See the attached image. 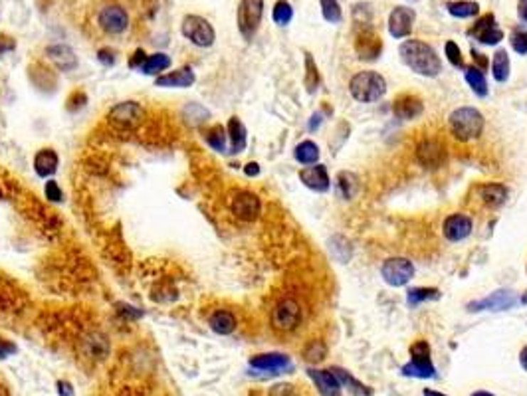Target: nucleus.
<instances>
[{"label": "nucleus", "mask_w": 527, "mask_h": 396, "mask_svg": "<svg viewBox=\"0 0 527 396\" xmlns=\"http://www.w3.org/2000/svg\"><path fill=\"white\" fill-rule=\"evenodd\" d=\"M470 396H496V395H491V392H488V390H478V392H474V395Z\"/></svg>", "instance_id": "56"}, {"label": "nucleus", "mask_w": 527, "mask_h": 396, "mask_svg": "<svg viewBox=\"0 0 527 396\" xmlns=\"http://www.w3.org/2000/svg\"><path fill=\"white\" fill-rule=\"evenodd\" d=\"M321 14H324V18L327 20V22H331V24H337V22H341L343 18L341 6H339L337 0H321Z\"/></svg>", "instance_id": "41"}, {"label": "nucleus", "mask_w": 527, "mask_h": 396, "mask_svg": "<svg viewBox=\"0 0 527 396\" xmlns=\"http://www.w3.org/2000/svg\"><path fill=\"white\" fill-rule=\"evenodd\" d=\"M307 377L314 380L315 388L321 396H341V382L335 378L331 370L307 369Z\"/></svg>", "instance_id": "22"}, {"label": "nucleus", "mask_w": 527, "mask_h": 396, "mask_svg": "<svg viewBox=\"0 0 527 396\" xmlns=\"http://www.w3.org/2000/svg\"><path fill=\"white\" fill-rule=\"evenodd\" d=\"M440 299V289L438 287H412L408 289L407 304L408 307H416L422 301H436Z\"/></svg>", "instance_id": "35"}, {"label": "nucleus", "mask_w": 527, "mask_h": 396, "mask_svg": "<svg viewBox=\"0 0 527 396\" xmlns=\"http://www.w3.org/2000/svg\"><path fill=\"white\" fill-rule=\"evenodd\" d=\"M472 228H474L472 218L462 212H454L442 222V234L448 242H462L470 236Z\"/></svg>", "instance_id": "16"}, {"label": "nucleus", "mask_w": 527, "mask_h": 396, "mask_svg": "<svg viewBox=\"0 0 527 396\" xmlns=\"http://www.w3.org/2000/svg\"><path fill=\"white\" fill-rule=\"evenodd\" d=\"M446 9L454 18H474L480 14V4L474 0H454L446 4Z\"/></svg>", "instance_id": "33"}, {"label": "nucleus", "mask_w": 527, "mask_h": 396, "mask_svg": "<svg viewBox=\"0 0 527 396\" xmlns=\"http://www.w3.org/2000/svg\"><path fill=\"white\" fill-rule=\"evenodd\" d=\"M299 181L304 183V186H307L309 191L314 193H327L329 186H331V178H329V173L324 165L315 163V165L304 166L299 171Z\"/></svg>", "instance_id": "17"}, {"label": "nucleus", "mask_w": 527, "mask_h": 396, "mask_svg": "<svg viewBox=\"0 0 527 396\" xmlns=\"http://www.w3.org/2000/svg\"><path fill=\"white\" fill-rule=\"evenodd\" d=\"M230 212L238 220L254 222L262 212V203H260L258 194L250 193V191L234 193L230 198Z\"/></svg>", "instance_id": "10"}, {"label": "nucleus", "mask_w": 527, "mask_h": 396, "mask_svg": "<svg viewBox=\"0 0 527 396\" xmlns=\"http://www.w3.org/2000/svg\"><path fill=\"white\" fill-rule=\"evenodd\" d=\"M327 355V347H325L324 341H309L304 347V359L307 363H321Z\"/></svg>", "instance_id": "40"}, {"label": "nucleus", "mask_w": 527, "mask_h": 396, "mask_svg": "<svg viewBox=\"0 0 527 396\" xmlns=\"http://www.w3.org/2000/svg\"><path fill=\"white\" fill-rule=\"evenodd\" d=\"M58 392H60V396H74L70 382H58Z\"/></svg>", "instance_id": "49"}, {"label": "nucleus", "mask_w": 527, "mask_h": 396, "mask_svg": "<svg viewBox=\"0 0 527 396\" xmlns=\"http://www.w3.org/2000/svg\"><path fill=\"white\" fill-rule=\"evenodd\" d=\"M181 34L196 48H211L216 40L213 24L198 14H186L181 22Z\"/></svg>", "instance_id": "5"}, {"label": "nucleus", "mask_w": 527, "mask_h": 396, "mask_svg": "<svg viewBox=\"0 0 527 396\" xmlns=\"http://www.w3.org/2000/svg\"><path fill=\"white\" fill-rule=\"evenodd\" d=\"M444 52H446V58H448V62H450V64L456 65V68H460V70H464L462 50H460V46H458L456 42L448 40V42L444 44Z\"/></svg>", "instance_id": "43"}, {"label": "nucleus", "mask_w": 527, "mask_h": 396, "mask_svg": "<svg viewBox=\"0 0 527 396\" xmlns=\"http://www.w3.org/2000/svg\"><path fill=\"white\" fill-rule=\"evenodd\" d=\"M405 377L412 378H432L436 377V369L430 359V345L420 339V341L412 343L410 347V360L400 369Z\"/></svg>", "instance_id": "6"}, {"label": "nucleus", "mask_w": 527, "mask_h": 396, "mask_svg": "<svg viewBox=\"0 0 527 396\" xmlns=\"http://www.w3.org/2000/svg\"><path fill=\"white\" fill-rule=\"evenodd\" d=\"M511 74V64H509V55L506 50H498L491 60V75L498 83H506Z\"/></svg>", "instance_id": "31"}, {"label": "nucleus", "mask_w": 527, "mask_h": 396, "mask_svg": "<svg viewBox=\"0 0 527 396\" xmlns=\"http://www.w3.org/2000/svg\"><path fill=\"white\" fill-rule=\"evenodd\" d=\"M173 64V60L169 58V54L165 52H155V54H151L145 58V62L143 65L139 68V72L145 75H163L171 68Z\"/></svg>", "instance_id": "29"}, {"label": "nucleus", "mask_w": 527, "mask_h": 396, "mask_svg": "<svg viewBox=\"0 0 527 396\" xmlns=\"http://www.w3.org/2000/svg\"><path fill=\"white\" fill-rule=\"evenodd\" d=\"M519 18L527 24V0H519Z\"/></svg>", "instance_id": "52"}, {"label": "nucleus", "mask_w": 527, "mask_h": 396, "mask_svg": "<svg viewBox=\"0 0 527 396\" xmlns=\"http://www.w3.org/2000/svg\"><path fill=\"white\" fill-rule=\"evenodd\" d=\"M319 123H321V115H319V113H314V115H312V121H309V131L317 129Z\"/></svg>", "instance_id": "54"}, {"label": "nucleus", "mask_w": 527, "mask_h": 396, "mask_svg": "<svg viewBox=\"0 0 527 396\" xmlns=\"http://www.w3.org/2000/svg\"><path fill=\"white\" fill-rule=\"evenodd\" d=\"M294 18V9L287 0H277L272 9V20L276 22L277 26H287Z\"/></svg>", "instance_id": "38"}, {"label": "nucleus", "mask_w": 527, "mask_h": 396, "mask_svg": "<svg viewBox=\"0 0 527 396\" xmlns=\"http://www.w3.org/2000/svg\"><path fill=\"white\" fill-rule=\"evenodd\" d=\"M329 370H331L333 375H335V378H337V380L341 382V387H343V385H347V387H351V390L359 392V395H363V396L371 395L369 388L365 387V385H361L359 380H357L355 377H351V375H349V373H347L345 369H337V367H333V369H329Z\"/></svg>", "instance_id": "39"}, {"label": "nucleus", "mask_w": 527, "mask_h": 396, "mask_svg": "<svg viewBox=\"0 0 527 396\" xmlns=\"http://www.w3.org/2000/svg\"><path fill=\"white\" fill-rule=\"evenodd\" d=\"M519 365H521V369L527 373V345L521 349V353H519Z\"/></svg>", "instance_id": "53"}, {"label": "nucleus", "mask_w": 527, "mask_h": 396, "mask_svg": "<svg viewBox=\"0 0 527 396\" xmlns=\"http://www.w3.org/2000/svg\"><path fill=\"white\" fill-rule=\"evenodd\" d=\"M97 58H100V62H102L103 65L115 64V52L110 50V48H102V50L97 52Z\"/></svg>", "instance_id": "46"}, {"label": "nucleus", "mask_w": 527, "mask_h": 396, "mask_svg": "<svg viewBox=\"0 0 527 396\" xmlns=\"http://www.w3.org/2000/svg\"><path fill=\"white\" fill-rule=\"evenodd\" d=\"M204 141L206 145L216 151V153H226V145H228V133L226 127L222 125H213L211 129L204 131Z\"/></svg>", "instance_id": "34"}, {"label": "nucleus", "mask_w": 527, "mask_h": 396, "mask_svg": "<svg viewBox=\"0 0 527 396\" xmlns=\"http://www.w3.org/2000/svg\"><path fill=\"white\" fill-rule=\"evenodd\" d=\"M44 194H46V198L50 203H62V198H64V194H62V188L60 185L52 181V178H48L46 186H44Z\"/></svg>", "instance_id": "44"}, {"label": "nucleus", "mask_w": 527, "mask_h": 396, "mask_svg": "<svg viewBox=\"0 0 527 396\" xmlns=\"http://www.w3.org/2000/svg\"><path fill=\"white\" fill-rule=\"evenodd\" d=\"M14 353H16V345L9 341V339H2L0 337V360L9 359L10 355H14Z\"/></svg>", "instance_id": "45"}, {"label": "nucleus", "mask_w": 527, "mask_h": 396, "mask_svg": "<svg viewBox=\"0 0 527 396\" xmlns=\"http://www.w3.org/2000/svg\"><path fill=\"white\" fill-rule=\"evenodd\" d=\"M484 115H481L480 109L476 107H458L454 109L450 115H448V127H450V133L454 135V139L462 141V143H468V141H474L478 139L484 133Z\"/></svg>", "instance_id": "2"}, {"label": "nucleus", "mask_w": 527, "mask_h": 396, "mask_svg": "<svg viewBox=\"0 0 527 396\" xmlns=\"http://www.w3.org/2000/svg\"><path fill=\"white\" fill-rule=\"evenodd\" d=\"M97 26L110 36H119L129 28V12L121 4H107L97 14Z\"/></svg>", "instance_id": "9"}, {"label": "nucleus", "mask_w": 527, "mask_h": 396, "mask_svg": "<svg viewBox=\"0 0 527 396\" xmlns=\"http://www.w3.org/2000/svg\"><path fill=\"white\" fill-rule=\"evenodd\" d=\"M107 119L117 129H133L143 119V107L137 102H121L115 107H111Z\"/></svg>", "instance_id": "12"}, {"label": "nucleus", "mask_w": 527, "mask_h": 396, "mask_svg": "<svg viewBox=\"0 0 527 396\" xmlns=\"http://www.w3.org/2000/svg\"><path fill=\"white\" fill-rule=\"evenodd\" d=\"M509 44L513 48V52H518L519 55L527 54V30L526 28H513L511 38H509Z\"/></svg>", "instance_id": "42"}, {"label": "nucleus", "mask_w": 527, "mask_h": 396, "mask_svg": "<svg viewBox=\"0 0 527 396\" xmlns=\"http://www.w3.org/2000/svg\"><path fill=\"white\" fill-rule=\"evenodd\" d=\"M294 157L299 165L309 166L315 165L317 161H319V147L315 145L314 141H309V139H305L302 141L296 149H294Z\"/></svg>", "instance_id": "32"}, {"label": "nucleus", "mask_w": 527, "mask_h": 396, "mask_svg": "<svg viewBox=\"0 0 527 396\" xmlns=\"http://www.w3.org/2000/svg\"><path fill=\"white\" fill-rule=\"evenodd\" d=\"M264 16V0H240L236 10V24L244 40H252Z\"/></svg>", "instance_id": "7"}, {"label": "nucleus", "mask_w": 527, "mask_h": 396, "mask_svg": "<svg viewBox=\"0 0 527 396\" xmlns=\"http://www.w3.org/2000/svg\"><path fill=\"white\" fill-rule=\"evenodd\" d=\"M226 133H228V143H230V153L238 155L242 153L246 145H248V131L244 127L238 117H230L228 125H226Z\"/></svg>", "instance_id": "26"}, {"label": "nucleus", "mask_w": 527, "mask_h": 396, "mask_svg": "<svg viewBox=\"0 0 527 396\" xmlns=\"http://www.w3.org/2000/svg\"><path fill=\"white\" fill-rule=\"evenodd\" d=\"M422 396H446V395H442V392H436V390H430V388H425Z\"/></svg>", "instance_id": "55"}, {"label": "nucleus", "mask_w": 527, "mask_h": 396, "mask_svg": "<svg viewBox=\"0 0 527 396\" xmlns=\"http://www.w3.org/2000/svg\"><path fill=\"white\" fill-rule=\"evenodd\" d=\"M208 325L216 335H230L236 331L238 321H236V315L228 311V309H216L211 317H208Z\"/></svg>", "instance_id": "28"}, {"label": "nucleus", "mask_w": 527, "mask_h": 396, "mask_svg": "<svg viewBox=\"0 0 527 396\" xmlns=\"http://www.w3.org/2000/svg\"><path fill=\"white\" fill-rule=\"evenodd\" d=\"M250 367L258 370H268V373H274V375H280V373H286V370H292V359L287 355H282V353H264V355H256L250 359Z\"/></svg>", "instance_id": "19"}, {"label": "nucleus", "mask_w": 527, "mask_h": 396, "mask_svg": "<svg viewBox=\"0 0 527 396\" xmlns=\"http://www.w3.org/2000/svg\"><path fill=\"white\" fill-rule=\"evenodd\" d=\"M321 83V75H319V70H317V64H315L314 55L305 54V87L307 92L315 93V90L319 87Z\"/></svg>", "instance_id": "37"}, {"label": "nucleus", "mask_w": 527, "mask_h": 396, "mask_svg": "<svg viewBox=\"0 0 527 396\" xmlns=\"http://www.w3.org/2000/svg\"><path fill=\"white\" fill-rule=\"evenodd\" d=\"M416 267L408 258L403 256H395V258H387L380 266V276L390 287H403L415 277Z\"/></svg>", "instance_id": "8"}, {"label": "nucleus", "mask_w": 527, "mask_h": 396, "mask_svg": "<svg viewBox=\"0 0 527 396\" xmlns=\"http://www.w3.org/2000/svg\"><path fill=\"white\" fill-rule=\"evenodd\" d=\"M16 48V42L9 36H0V55L6 54V52H12Z\"/></svg>", "instance_id": "48"}, {"label": "nucleus", "mask_w": 527, "mask_h": 396, "mask_svg": "<svg viewBox=\"0 0 527 396\" xmlns=\"http://www.w3.org/2000/svg\"><path fill=\"white\" fill-rule=\"evenodd\" d=\"M58 165H60V157L54 149H40L34 157V171L40 178H52L58 173Z\"/></svg>", "instance_id": "25"}, {"label": "nucleus", "mask_w": 527, "mask_h": 396, "mask_svg": "<svg viewBox=\"0 0 527 396\" xmlns=\"http://www.w3.org/2000/svg\"><path fill=\"white\" fill-rule=\"evenodd\" d=\"M145 58H147V54H145L143 50H135V54H133V58L129 60V68L139 70V68L143 65V62H145Z\"/></svg>", "instance_id": "47"}, {"label": "nucleus", "mask_w": 527, "mask_h": 396, "mask_svg": "<svg viewBox=\"0 0 527 396\" xmlns=\"http://www.w3.org/2000/svg\"><path fill=\"white\" fill-rule=\"evenodd\" d=\"M83 357L92 360H103L110 355V341L102 333H90L82 339Z\"/></svg>", "instance_id": "24"}, {"label": "nucleus", "mask_w": 527, "mask_h": 396, "mask_svg": "<svg viewBox=\"0 0 527 396\" xmlns=\"http://www.w3.org/2000/svg\"><path fill=\"white\" fill-rule=\"evenodd\" d=\"M468 34L476 38L481 44H486V46H496L504 40V32H501V28H498L496 16L491 12L476 20V24L470 28Z\"/></svg>", "instance_id": "13"}, {"label": "nucleus", "mask_w": 527, "mask_h": 396, "mask_svg": "<svg viewBox=\"0 0 527 396\" xmlns=\"http://www.w3.org/2000/svg\"><path fill=\"white\" fill-rule=\"evenodd\" d=\"M337 188H339V194H341L345 200H351L353 196L359 191V178L353 173H347L343 171L337 175Z\"/></svg>", "instance_id": "36"}, {"label": "nucleus", "mask_w": 527, "mask_h": 396, "mask_svg": "<svg viewBox=\"0 0 527 396\" xmlns=\"http://www.w3.org/2000/svg\"><path fill=\"white\" fill-rule=\"evenodd\" d=\"M0 396H10L9 388L4 387V385H0Z\"/></svg>", "instance_id": "57"}, {"label": "nucleus", "mask_w": 527, "mask_h": 396, "mask_svg": "<svg viewBox=\"0 0 527 396\" xmlns=\"http://www.w3.org/2000/svg\"><path fill=\"white\" fill-rule=\"evenodd\" d=\"M244 175L246 176H258L260 175V165L258 163H248L244 166Z\"/></svg>", "instance_id": "50"}, {"label": "nucleus", "mask_w": 527, "mask_h": 396, "mask_svg": "<svg viewBox=\"0 0 527 396\" xmlns=\"http://www.w3.org/2000/svg\"><path fill=\"white\" fill-rule=\"evenodd\" d=\"M46 58L60 72H74L78 68V55L65 44H52L46 48Z\"/></svg>", "instance_id": "21"}, {"label": "nucleus", "mask_w": 527, "mask_h": 396, "mask_svg": "<svg viewBox=\"0 0 527 396\" xmlns=\"http://www.w3.org/2000/svg\"><path fill=\"white\" fill-rule=\"evenodd\" d=\"M349 93L355 102L359 103H375L387 93V80L373 70L357 72L349 80Z\"/></svg>", "instance_id": "3"}, {"label": "nucleus", "mask_w": 527, "mask_h": 396, "mask_svg": "<svg viewBox=\"0 0 527 396\" xmlns=\"http://www.w3.org/2000/svg\"><path fill=\"white\" fill-rule=\"evenodd\" d=\"M380 40L373 34L371 30H357V40H355V50L361 60H377L380 54Z\"/></svg>", "instance_id": "23"}, {"label": "nucleus", "mask_w": 527, "mask_h": 396, "mask_svg": "<svg viewBox=\"0 0 527 396\" xmlns=\"http://www.w3.org/2000/svg\"><path fill=\"white\" fill-rule=\"evenodd\" d=\"M416 20V12L408 6H397L393 9L390 16H388V34L397 40L410 36L412 32V24Z\"/></svg>", "instance_id": "15"}, {"label": "nucleus", "mask_w": 527, "mask_h": 396, "mask_svg": "<svg viewBox=\"0 0 527 396\" xmlns=\"http://www.w3.org/2000/svg\"><path fill=\"white\" fill-rule=\"evenodd\" d=\"M416 161L425 168H440L448 161V151L438 139H422L416 145Z\"/></svg>", "instance_id": "11"}, {"label": "nucleus", "mask_w": 527, "mask_h": 396, "mask_svg": "<svg viewBox=\"0 0 527 396\" xmlns=\"http://www.w3.org/2000/svg\"><path fill=\"white\" fill-rule=\"evenodd\" d=\"M196 82V75H194L193 68L191 65H183L175 72H166V74L155 77V87H165V90H185L191 87Z\"/></svg>", "instance_id": "20"}, {"label": "nucleus", "mask_w": 527, "mask_h": 396, "mask_svg": "<svg viewBox=\"0 0 527 396\" xmlns=\"http://www.w3.org/2000/svg\"><path fill=\"white\" fill-rule=\"evenodd\" d=\"M518 305L516 295L508 291V289H498L490 294L486 299H478V301H470L468 304V311H508L511 307Z\"/></svg>", "instance_id": "14"}, {"label": "nucleus", "mask_w": 527, "mask_h": 396, "mask_svg": "<svg viewBox=\"0 0 527 396\" xmlns=\"http://www.w3.org/2000/svg\"><path fill=\"white\" fill-rule=\"evenodd\" d=\"M422 111H425V103L418 95H412V93H403L393 102V113L400 121L416 119L422 115Z\"/></svg>", "instance_id": "18"}, {"label": "nucleus", "mask_w": 527, "mask_h": 396, "mask_svg": "<svg viewBox=\"0 0 527 396\" xmlns=\"http://www.w3.org/2000/svg\"><path fill=\"white\" fill-rule=\"evenodd\" d=\"M302 319H304L302 305L294 297H282L270 314V325L277 333L296 331Z\"/></svg>", "instance_id": "4"}, {"label": "nucleus", "mask_w": 527, "mask_h": 396, "mask_svg": "<svg viewBox=\"0 0 527 396\" xmlns=\"http://www.w3.org/2000/svg\"><path fill=\"white\" fill-rule=\"evenodd\" d=\"M462 72L466 82L472 87V92L476 93L478 97H486L488 95V80H486V75H484L480 68H476V65H464Z\"/></svg>", "instance_id": "30"}, {"label": "nucleus", "mask_w": 527, "mask_h": 396, "mask_svg": "<svg viewBox=\"0 0 527 396\" xmlns=\"http://www.w3.org/2000/svg\"><path fill=\"white\" fill-rule=\"evenodd\" d=\"M400 62L407 65L410 72L425 77H436L442 72V60L436 54L432 46H428L422 40H405L398 48Z\"/></svg>", "instance_id": "1"}, {"label": "nucleus", "mask_w": 527, "mask_h": 396, "mask_svg": "<svg viewBox=\"0 0 527 396\" xmlns=\"http://www.w3.org/2000/svg\"><path fill=\"white\" fill-rule=\"evenodd\" d=\"M509 196V191L506 185L499 183H486L480 186V198L481 203L490 208H499L501 204H506Z\"/></svg>", "instance_id": "27"}, {"label": "nucleus", "mask_w": 527, "mask_h": 396, "mask_svg": "<svg viewBox=\"0 0 527 396\" xmlns=\"http://www.w3.org/2000/svg\"><path fill=\"white\" fill-rule=\"evenodd\" d=\"M472 55H474V62H476V68L480 65V70H481V72H484V70L488 68V60H486V58H484V55H481V54H478V52H474V50H472Z\"/></svg>", "instance_id": "51"}]
</instances>
